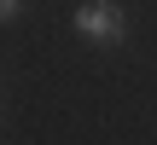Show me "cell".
<instances>
[{"mask_svg": "<svg viewBox=\"0 0 157 145\" xmlns=\"http://www.w3.org/2000/svg\"><path fill=\"white\" fill-rule=\"evenodd\" d=\"M76 29H82L87 41L111 46V41H122V6H111V0H87V6L76 12Z\"/></svg>", "mask_w": 157, "mask_h": 145, "instance_id": "1", "label": "cell"}, {"mask_svg": "<svg viewBox=\"0 0 157 145\" xmlns=\"http://www.w3.org/2000/svg\"><path fill=\"white\" fill-rule=\"evenodd\" d=\"M6 17H17V0H0V23H6Z\"/></svg>", "mask_w": 157, "mask_h": 145, "instance_id": "2", "label": "cell"}]
</instances>
